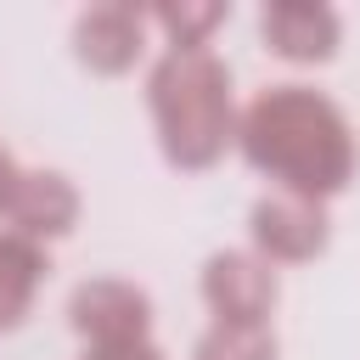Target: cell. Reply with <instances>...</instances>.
<instances>
[{"mask_svg": "<svg viewBox=\"0 0 360 360\" xmlns=\"http://www.w3.org/2000/svg\"><path fill=\"white\" fill-rule=\"evenodd\" d=\"M146 112L163 163L180 174H202L236 146L242 112L231 96V68L214 51H163L146 73Z\"/></svg>", "mask_w": 360, "mask_h": 360, "instance_id": "2", "label": "cell"}, {"mask_svg": "<svg viewBox=\"0 0 360 360\" xmlns=\"http://www.w3.org/2000/svg\"><path fill=\"white\" fill-rule=\"evenodd\" d=\"M248 242L270 264H309L332 248V214H326V202L270 191L248 208Z\"/></svg>", "mask_w": 360, "mask_h": 360, "instance_id": "4", "label": "cell"}, {"mask_svg": "<svg viewBox=\"0 0 360 360\" xmlns=\"http://www.w3.org/2000/svg\"><path fill=\"white\" fill-rule=\"evenodd\" d=\"M79 360H163V349L146 338V343H118V349H84Z\"/></svg>", "mask_w": 360, "mask_h": 360, "instance_id": "12", "label": "cell"}, {"mask_svg": "<svg viewBox=\"0 0 360 360\" xmlns=\"http://www.w3.org/2000/svg\"><path fill=\"white\" fill-rule=\"evenodd\" d=\"M236 152L276 191L332 202L349 191L360 146L349 112L315 84H270L236 118Z\"/></svg>", "mask_w": 360, "mask_h": 360, "instance_id": "1", "label": "cell"}, {"mask_svg": "<svg viewBox=\"0 0 360 360\" xmlns=\"http://www.w3.org/2000/svg\"><path fill=\"white\" fill-rule=\"evenodd\" d=\"M191 360H276V332L270 321H214Z\"/></svg>", "mask_w": 360, "mask_h": 360, "instance_id": "11", "label": "cell"}, {"mask_svg": "<svg viewBox=\"0 0 360 360\" xmlns=\"http://www.w3.org/2000/svg\"><path fill=\"white\" fill-rule=\"evenodd\" d=\"M45 276H51L45 248L17 236V231H0V332H17L34 315V298H39Z\"/></svg>", "mask_w": 360, "mask_h": 360, "instance_id": "9", "label": "cell"}, {"mask_svg": "<svg viewBox=\"0 0 360 360\" xmlns=\"http://www.w3.org/2000/svg\"><path fill=\"white\" fill-rule=\"evenodd\" d=\"M68 326L84 349H118L152 338V292L124 276H90L68 292Z\"/></svg>", "mask_w": 360, "mask_h": 360, "instance_id": "3", "label": "cell"}, {"mask_svg": "<svg viewBox=\"0 0 360 360\" xmlns=\"http://www.w3.org/2000/svg\"><path fill=\"white\" fill-rule=\"evenodd\" d=\"M17 180H22V163L0 146V214H6V202H11V191H17Z\"/></svg>", "mask_w": 360, "mask_h": 360, "instance_id": "13", "label": "cell"}, {"mask_svg": "<svg viewBox=\"0 0 360 360\" xmlns=\"http://www.w3.org/2000/svg\"><path fill=\"white\" fill-rule=\"evenodd\" d=\"M146 28H152L146 6H135V0H96L73 22V56L90 73L118 79V73H129L146 56Z\"/></svg>", "mask_w": 360, "mask_h": 360, "instance_id": "6", "label": "cell"}, {"mask_svg": "<svg viewBox=\"0 0 360 360\" xmlns=\"http://www.w3.org/2000/svg\"><path fill=\"white\" fill-rule=\"evenodd\" d=\"M79 214H84V197L62 169H22V180H17L11 202H6V231L51 248V242L73 236Z\"/></svg>", "mask_w": 360, "mask_h": 360, "instance_id": "8", "label": "cell"}, {"mask_svg": "<svg viewBox=\"0 0 360 360\" xmlns=\"http://www.w3.org/2000/svg\"><path fill=\"white\" fill-rule=\"evenodd\" d=\"M259 34H264L270 56H281L292 68H321L343 45V17L326 0H270L259 11Z\"/></svg>", "mask_w": 360, "mask_h": 360, "instance_id": "7", "label": "cell"}, {"mask_svg": "<svg viewBox=\"0 0 360 360\" xmlns=\"http://www.w3.org/2000/svg\"><path fill=\"white\" fill-rule=\"evenodd\" d=\"M225 17H231V6H219V0H163V6H152V28L169 39V51H208V39Z\"/></svg>", "mask_w": 360, "mask_h": 360, "instance_id": "10", "label": "cell"}, {"mask_svg": "<svg viewBox=\"0 0 360 360\" xmlns=\"http://www.w3.org/2000/svg\"><path fill=\"white\" fill-rule=\"evenodd\" d=\"M197 292L214 321H270L281 281H276V264L259 259L253 248H219L202 259Z\"/></svg>", "mask_w": 360, "mask_h": 360, "instance_id": "5", "label": "cell"}]
</instances>
